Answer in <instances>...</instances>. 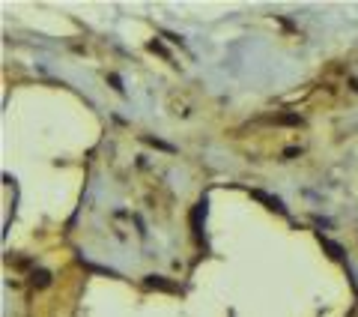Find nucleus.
<instances>
[{
  "mask_svg": "<svg viewBox=\"0 0 358 317\" xmlns=\"http://www.w3.org/2000/svg\"><path fill=\"white\" fill-rule=\"evenodd\" d=\"M257 197V201H266V204H269V207H272V210H278V212H284V204H281V201H278V197H269V194H263V192H251Z\"/></svg>",
  "mask_w": 358,
  "mask_h": 317,
  "instance_id": "obj_1",
  "label": "nucleus"
},
{
  "mask_svg": "<svg viewBox=\"0 0 358 317\" xmlns=\"http://www.w3.org/2000/svg\"><path fill=\"white\" fill-rule=\"evenodd\" d=\"M323 246L328 248V251H331L334 257H341V254H343V248H341V246H334V243H328V240H323Z\"/></svg>",
  "mask_w": 358,
  "mask_h": 317,
  "instance_id": "obj_2",
  "label": "nucleus"
}]
</instances>
